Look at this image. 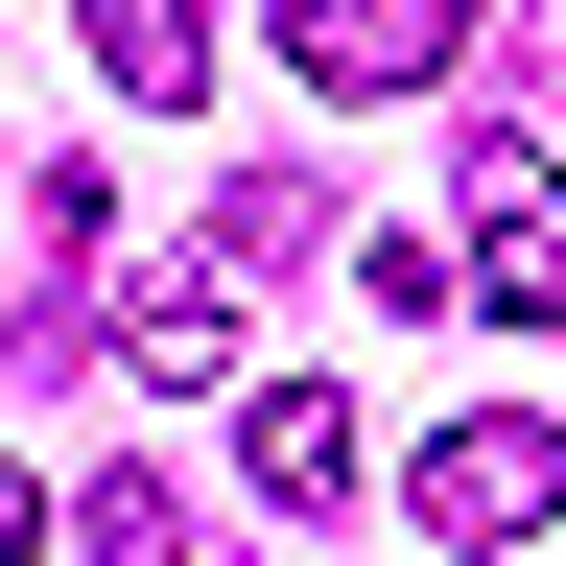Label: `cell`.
<instances>
[{"label":"cell","instance_id":"cell-1","mask_svg":"<svg viewBox=\"0 0 566 566\" xmlns=\"http://www.w3.org/2000/svg\"><path fill=\"white\" fill-rule=\"evenodd\" d=\"M449 283H472L495 331H566V166L495 142V118H472V166H449Z\"/></svg>","mask_w":566,"mask_h":566},{"label":"cell","instance_id":"cell-2","mask_svg":"<svg viewBox=\"0 0 566 566\" xmlns=\"http://www.w3.org/2000/svg\"><path fill=\"white\" fill-rule=\"evenodd\" d=\"M401 495H424V543H543L566 520V424H520V401H472V424H424V449H401Z\"/></svg>","mask_w":566,"mask_h":566},{"label":"cell","instance_id":"cell-3","mask_svg":"<svg viewBox=\"0 0 566 566\" xmlns=\"http://www.w3.org/2000/svg\"><path fill=\"white\" fill-rule=\"evenodd\" d=\"M449 48H472V0H283V71L307 95H424Z\"/></svg>","mask_w":566,"mask_h":566},{"label":"cell","instance_id":"cell-4","mask_svg":"<svg viewBox=\"0 0 566 566\" xmlns=\"http://www.w3.org/2000/svg\"><path fill=\"white\" fill-rule=\"evenodd\" d=\"M95 354L166 378V401H212V378H237V283H212V260H142V283H95Z\"/></svg>","mask_w":566,"mask_h":566},{"label":"cell","instance_id":"cell-5","mask_svg":"<svg viewBox=\"0 0 566 566\" xmlns=\"http://www.w3.org/2000/svg\"><path fill=\"white\" fill-rule=\"evenodd\" d=\"M237 472L283 495V520H331V495H354V401H331V378H260V401H237Z\"/></svg>","mask_w":566,"mask_h":566},{"label":"cell","instance_id":"cell-6","mask_svg":"<svg viewBox=\"0 0 566 566\" xmlns=\"http://www.w3.org/2000/svg\"><path fill=\"white\" fill-rule=\"evenodd\" d=\"M48 520H95V566H260L237 520H189V495H166V472H71V495H48Z\"/></svg>","mask_w":566,"mask_h":566},{"label":"cell","instance_id":"cell-7","mask_svg":"<svg viewBox=\"0 0 566 566\" xmlns=\"http://www.w3.org/2000/svg\"><path fill=\"white\" fill-rule=\"evenodd\" d=\"M71 24H95V71H118L142 118H189V95H212V0H71Z\"/></svg>","mask_w":566,"mask_h":566},{"label":"cell","instance_id":"cell-8","mask_svg":"<svg viewBox=\"0 0 566 566\" xmlns=\"http://www.w3.org/2000/svg\"><path fill=\"white\" fill-rule=\"evenodd\" d=\"M283 260H331V189L307 166H237L212 189V283H283Z\"/></svg>","mask_w":566,"mask_h":566},{"label":"cell","instance_id":"cell-9","mask_svg":"<svg viewBox=\"0 0 566 566\" xmlns=\"http://www.w3.org/2000/svg\"><path fill=\"white\" fill-rule=\"evenodd\" d=\"M24 543H48V472H24V449H0V566H24Z\"/></svg>","mask_w":566,"mask_h":566}]
</instances>
